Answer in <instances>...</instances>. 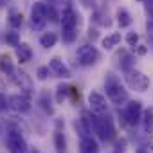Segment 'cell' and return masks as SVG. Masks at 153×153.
I'll list each match as a JSON object with an SVG mask.
<instances>
[{
  "label": "cell",
  "instance_id": "11",
  "mask_svg": "<svg viewBox=\"0 0 153 153\" xmlns=\"http://www.w3.org/2000/svg\"><path fill=\"white\" fill-rule=\"evenodd\" d=\"M9 108L18 112V114H25L31 110V103H29V97H25L24 94H15V96H9Z\"/></svg>",
  "mask_w": 153,
  "mask_h": 153
},
{
  "label": "cell",
  "instance_id": "9",
  "mask_svg": "<svg viewBox=\"0 0 153 153\" xmlns=\"http://www.w3.org/2000/svg\"><path fill=\"white\" fill-rule=\"evenodd\" d=\"M88 106L94 114H108V103H106V97L96 90H92L88 94Z\"/></svg>",
  "mask_w": 153,
  "mask_h": 153
},
{
  "label": "cell",
  "instance_id": "24",
  "mask_svg": "<svg viewBox=\"0 0 153 153\" xmlns=\"http://www.w3.org/2000/svg\"><path fill=\"white\" fill-rule=\"evenodd\" d=\"M133 65H135V58H133L131 54H124V52H123V59H121V68H123L124 72H130V70L133 68Z\"/></svg>",
  "mask_w": 153,
  "mask_h": 153
},
{
  "label": "cell",
  "instance_id": "21",
  "mask_svg": "<svg viewBox=\"0 0 153 153\" xmlns=\"http://www.w3.org/2000/svg\"><path fill=\"white\" fill-rule=\"evenodd\" d=\"M56 42H58L56 33H43V34L40 36V45H42L43 49H51V47H54Z\"/></svg>",
  "mask_w": 153,
  "mask_h": 153
},
{
  "label": "cell",
  "instance_id": "35",
  "mask_svg": "<svg viewBox=\"0 0 153 153\" xmlns=\"http://www.w3.org/2000/svg\"><path fill=\"white\" fill-rule=\"evenodd\" d=\"M27 153H40V151H38L36 148H29V149H27Z\"/></svg>",
  "mask_w": 153,
  "mask_h": 153
},
{
  "label": "cell",
  "instance_id": "34",
  "mask_svg": "<svg viewBox=\"0 0 153 153\" xmlns=\"http://www.w3.org/2000/svg\"><path fill=\"white\" fill-rule=\"evenodd\" d=\"M148 34L153 36V22H148Z\"/></svg>",
  "mask_w": 153,
  "mask_h": 153
},
{
  "label": "cell",
  "instance_id": "29",
  "mask_svg": "<svg viewBox=\"0 0 153 153\" xmlns=\"http://www.w3.org/2000/svg\"><path fill=\"white\" fill-rule=\"evenodd\" d=\"M126 146H128L126 139L117 140V142H115V149H114V153H124V151H126Z\"/></svg>",
  "mask_w": 153,
  "mask_h": 153
},
{
  "label": "cell",
  "instance_id": "13",
  "mask_svg": "<svg viewBox=\"0 0 153 153\" xmlns=\"http://www.w3.org/2000/svg\"><path fill=\"white\" fill-rule=\"evenodd\" d=\"M99 146L96 142V139H92V135L88 137H81L79 140V153H97Z\"/></svg>",
  "mask_w": 153,
  "mask_h": 153
},
{
  "label": "cell",
  "instance_id": "6",
  "mask_svg": "<svg viewBox=\"0 0 153 153\" xmlns=\"http://www.w3.org/2000/svg\"><path fill=\"white\" fill-rule=\"evenodd\" d=\"M142 103L140 101H128L124 105V110H123V119L130 124V126H135L142 121Z\"/></svg>",
  "mask_w": 153,
  "mask_h": 153
},
{
  "label": "cell",
  "instance_id": "38",
  "mask_svg": "<svg viewBox=\"0 0 153 153\" xmlns=\"http://www.w3.org/2000/svg\"><path fill=\"white\" fill-rule=\"evenodd\" d=\"M139 2H144V0H139Z\"/></svg>",
  "mask_w": 153,
  "mask_h": 153
},
{
  "label": "cell",
  "instance_id": "31",
  "mask_svg": "<svg viewBox=\"0 0 153 153\" xmlns=\"http://www.w3.org/2000/svg\"><path fill=\"white\" fill-rule=\"evenodd\" d=\"M9 108V97H6V94H0V114L6 112Z\"/></svg>",
  "mask_w": 153,
  "mask_h": 153
},
{
  "label": "cell",
  "instance_id": "32",
  "mask_svg": "<svg viewBox=\"0 0 153 153\" xmlns=\"http://www.w3.org/2000/svg\"><path fill=\"white\" fill-rule=\"evenodd\" d=\"M94 20H96L97 24H101V25H105V27H108V25H110V20H108V18L105 20V16H103L101 13H96V15H94Z\"/></svg>",
  "mask_w": 153,
  "mask_h": 153
},
{
  "label": "cell",
  "instance_id": "4",
  "mask_svg": "<svg viewBox=\"0 0 153 153\" xmlns=\"http://www.w3.org/2000/svg\"><path fill=\"white\" fill-rule=\"evenodd\" d=\"M47 7L49 6L45 2H42V0L33 4V7H31V27L34 31H42L45 27V24L49 20L47 18Z\"/></svg>",
  "mask_w": 153,
  "mask_h": 153
},
{
  "label": "cell",
  "instance_id": "20",
  "mask_svg": "<svg viewBox=\"0 0 153 153\" xmlns=\"http://www.w3.org/2000/svg\"><path fill=\"white\" fill-rule=\"evenodd\" d=\"M142 126L146 133H153V108H146L142 114Z\"/></svg>",
  "mask_w": 153,
  "mask_h": 153
},
{
  "label": "cell",
  "instance_id": "22",
  "mask_svg": "<svg viewBox=\"0 0 153 153\" xmlns=\"http://www.w3.org/2000/svg\"><path fill=\"white\" fill-rule=\"evenodd\" d=\"M22 24H24L22 13L18 9H9V25L13 29H18V27H22Z\"/></svg>",
  "mask_w": 153,
  "mask_h": 153
},
{
  "label": "cell",
  "instance_id": "26",
  "mask_svg": "<svg viewBox=\"0 0 153 153\" xmlns=\"http://www.w3.org/2000/svg\"><path fill=\"white\" fill-rule=\"evenodd\" d=\"M6 42H7L9 45L16 47V45L20 43V34H18V33H7V34H6Z\"/></svg>",
  "mask_w": 153,
  "mask_h": 153
},
{
  "label": "cell",
  "instance_id": "36",
  "mask_svg": "<svg viewBox=\"0 0 153 153\" xmlns=\"http://www.w3.org/2000/svg\"><path fill=\"white\" fill-rule=\"evenodd\" d=\"M135 153H148V151H146V149H144V148H139V149H137V151H135Z\"/></svg>",
  "mask_w": 153,
  "mask_h": 153
},
{
  "label": "cell",
  "instance_id": "33",
  "mask_svg": "<svg viewBox=\"0 0 153 153\" xmlns=\"http://www.w3.org/2000/svg\"><path fill=\"white\" fill-rule=\"evenodd\" d=\"M137 47H139V49H137V52H139V54H146V51H148V49H146L144 45H137Z\"/></svg>",
  "mask_w": 153,
  "mask_h": 153
},
{
  "label": "cell",
  "instance_id": "39",
  "mask_svg": "<svg viewBox=\"0 0 153 153\" xmlns=\"http://www.w3.org/2000/svg\"><path fill=\"white\" fill-rule=\"evenodd\" d=\"M105 2H108V0H105Z\"/></svg>",
  "mask_w": 153,
  "mask_h": 153
},
{
  "label": "cell",
  "instance_id": "19",
  "mask_svg": "<svg viewBox=\"0 0 153 153\" xmlns=\"http://www.w3.org/2000/svg\"><path fill=\"white\" fill-rule=\"evenodd\" d=\"M13 61H11V56L6 52V54H0V74H6L9 76L11 70H13Z\"/></svg>",
  "mask_w": 153,
  "mask_h": 153
},
{
  "label": "cell",
  "instance_id": "7",
  "mask_svg": "<svg viewBox=\"0 0 153 153\" xmlns=\"http://www.w3.org/2000/svg\"><path fill=\"white\" fill-rule=\"evenodd\" d=\"M6 144H7L9 153H27V149H29L22 131H18V130H9Z\"/></svg>",
  "mask_w": 153,
  "mask_h": 153
},
{
  "label": "cell",
  "instance_id": "25",
  "mask_svg": "<svg viewBox=\"0 0 153 153\" xmlns=\"http://www.w3.org/2000/svg\"><path fill=\"white\" fill-rule=\"evenodd\" d=\"M49 74H51V67H38V70H36V78H38L40 81H45V79L49 78Z\"/></svg>",
  "mask_w": 153,
  "mask_h": 153
},
{
  "label": "cell",
  "instance_id": "23",
  "mask_svg": "<svg viewBox=\"0 0 153 153\" xmlns=\"http://www.w3.org/2000/svg\"><path fill=\"white\" fill-rule=\"evenodd\" d=\"M68 96H70V87H68V85H63V83H61V85L56 87V101H58V103H63Z\"/></svg>",
  "mask_w": 153,
  "mask_h": 153
},
{
  "label": "cell",
  "instance_id": "8",
  "mask_svg": "<svg viewBox=\"0 0 153 153\" xmlns=\"http://www.w3.org/2000/svg\"><path fill=\"white\" fill-rule=\"evenodd\" d=\"M78 63L83 65V67H90L94 65L97 59H99V51L94 47V45H81L78 49Z\"/></svg>",
  "mask_w": 153,
  "mask_h": 153
},
{
  "label": "cell",
  "instance_id": "1",
  "mask_svg": "<svg viewBox=\"0 0 153 153\" xmlns=\"http://www.w3.org/2000/svg\"><path fill=\"white\" fill-rule=\"evenodd\" d=\"M105 90L108 99L112 101V105L115 106H124L130 99H128V92L124 90V87L121 85V79L117 78L115 74L108 72L106 78H105Z\"/></svg>",
  "mask_w": 153,
  "mask_h": 153
},
{
  "label": "cell",
  "instance_id": "5",
  "mask_svg": "<svg viewBox=\"0 0 153 153\" xmlns=\"http://www.w3.org/2000/svg\"><path fill=\"white\" fill-rule=\"evenodd\" d=\"M9 79L22 90V94L25 97H31L33 96V81H31V76L20 68H13L11 74H9Z\"/></svg>",
  "mask_w": 153,
  "mask_h": 153
},
{
  "label": "cell",
  "instance_id": "16",
  "mask_svg": "<svg viewBox=\"0 0 153 153\" xmlns=\"http://www.w3.org/2000/svg\"><path fill=\"white\" fill-rule=\"evenodd\" d=\"M131 15H130V11L126 9V7H119L117 9V24H119V27L121 29H126V27H130L131 25Z\"/></svg>",
  "mask_w": 153,
  "mask_h": 153
},
{
  "label": "cell",
  "instance_id": "3",
  "mask_svg": "<svg viewBox=\"0 0 153 153\" xmlns=\"http://www.w3.org/2000/svg\"><path fill=\"white\" fill-rule=\"evenodd\" d=\"M124 79H126V85H128L131 90H137V92H146V90L149 88V83H151L149 78H148L144 72L135 70V68H131L130 72H126Z\"/></svg>",
  "mask_w": 153,
  "mask_h": 153
},
{
  "label": "cell",
  "instance_id": "17",
  "mask_svg": "<svg viewBox=\"0 0 153 153\" xmlns=\"http://www.w3.org/2000/svg\"><path fill=\"white\" fill-rule=\"evenodd\" d=\"M119 43H121V33H112V34H108V36H105V38L101 40V45H103L106 51L117 47Z\"/></svg>",
  "mask_w": 153,
  "mask_h": 153
},
{
  "label": "cell",
  "instance_id": "12",
  "mask_svg": "<svg viewBox=\"0 0 153 153\" xmlns=\"http://www.w3.org/2000/svg\"><path fill=\"white\" fill-rule=\"evenodd\" d=\"M49 67H51V72L56 76V78H61V79H68V78H70V68H68L58 56H54V58L49 61Z\"/></svg>",
  "mask_w": 153,
  "mask_h": 153
},
{
  "label": "cell",
  "instance_id": "37",
  "mask_svg": "<svg viewBox=\"0 0 153 153\" xmlns=\"http://www.w3.org/2000/svg\"><path fill=\"white\" fill-rule=\"evenodd\" d=\"M6 6V0H0V7H4Z\"/></svg>",
  "mask_w": 153,
  "mask_h": 153
},
{
  "label": "cell",
  "instance_id": "14",
  "mask_svg": "<svg viewBox=\"0 0 153 153\" xmlns=\"http://www.w3.org/2000/svg\"><path fill=\"white\" fill-rule=\"evenodd\" d=\"M15 54H16V58H18L20 63H27V61H31V58H33V49H31L27 43H18V45L15 47Z\"/></svg>",
  "mask_w": 153,
  "mask_h": 153
},
{
  "label": "cell",
  "instance_id": "15",
  "mask_svg": "<svg viewBox=\"0 0 153 153\" xmlns=\"http://www.w3.org/2000/svg\"><path fill=\"white\" fill-rule=\"evenodd\" d=\"M54 149H56V153H67V139L59 128H56V131H54Z\"/></svg>",
  "mask_w": 153,
  "mask_h": 153
},
{
  "label": "cell",
  "instance_id": "30",
  "mask_svg": "<svg viewBox=\"0 0 153 153\" xmlns=\"http://www.w3.org/2000/svg\"><path fill=\"white\" fill-rule=\"evenodd\" d=\"M47 18H49L51 22H58V20L61 18V16H58V13H56V9H54L52 6H49V7H47Z\"/></svg>",
  "mask_w": 153,
  "mask_h": 153
},
{
  "label": "cell",
  "instance_id": "28",
  "mask_svg": "<svg viewBox=\"0 0 153 153\" xmlns=\"http://www.w3.org/2000/svg\"><path fill=\"white\" fill-rule=\"evenodd\" d=\"M126 43H128L130 47H137V43H139V34H137V33H128V34H126Z\"/></svg>",
  "mask_w": 153,
  "mask_h": 153
},
{
  "label": "cell",
  "instance_id": "18",
  "mask_svg": "<svg viewBox=\"0 0 153 153\" xmlns=\"http://www.w3.org/2000/svg\"><path fill=\"white\" fill-rule=\"evenodd\" d=\"M38 105H40V108H42L45 114H49V115L54 114V106H52L51 97H49L47 92H42V94H40V97H38Z\"/></svg>",
  "mask_w": 153,
  "mask_h": 153
},
{
  "label": "cell",
  "instance_id": "2",
  "mask_svg": "<svg viewBox=\"0 0 153 153\" xmlns=\"http://www.w3.org/2000/svg\"><path fill=\"white\" fill-rule=\"evenodd\" d=\"M94 133L101 139V140H105V142H110V140H114V137H115V128H114V123H112V117L106 114H97L96 117H94Z\"/></svg>",
  "mask_w": 153,
  "mask_h": 153
},
{
  "label": "cell",
  "instance_id": "10",
  "mask_svg": "<svg viewBox=\"0 0 153 153\" xmlns=\"http://www.w3.org/2000/svg\"><path fill=\"white\" fill-rule=\"evenodd\" d=\"M79 24V15L76 13L70 6L61 13V27L63 31H76Z\"/></svg>",
  "mask_w": 153,
  "mask_h": 153
},
{
  "label": "cell",
  "instance_id": "27",
  "mask_svg": "<svg viewBox=\"0 0 153 153\" xmlns=\"http://www.w3.org/2000/svg\"><path fill=\"white\" fill-rule=\"evenodd\" d=\"M144 11L149 22H153V0H144Z\"/></svg>",
  "mask_w": 153,
  "mask_h": 153
}]
</instances>
